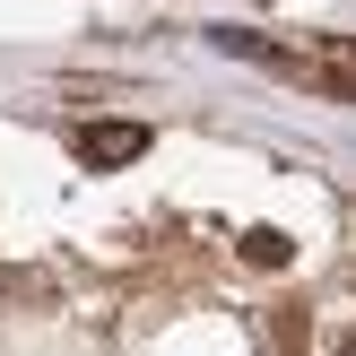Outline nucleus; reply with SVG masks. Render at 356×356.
<instances>
[{
  "label": "nucleus",
  "instance_id": "2",
  "mask_svg": "<svg viewBox=\"0 0 356 356\" xmlns=\"http://www.w3.org/2000/svg\"><path fill=\"white\" fill-rule=\"evenodd\" d=\"M70 148H79V165H87V174H122V165H139L156 139H148V122H87Z\"/></svg>",
  "mask_w": 356,
  "mask_h": 356
},
{
  "label": "nucleus",
  "instance_id": "1",
  "mask_svg": "<svg viewBox=\"0 0 356 356\" xmlns=\"http://www.w3.org/2000/svg\"><path fill=\"white\" fill-rule=\"evenodd\" d=\"M209 52H226V61H261V70H278V79L322 87V96H348V79H339V70H305L296 52H278L270 35H243V26H218V35H209Z\"/></svg>",
  "mask_w": 356,
  "mask_h": 356
},
{
  "label": "nucleus",
  "instance_id": "3",
  "mask_svg": "<svg viewBox=\"0 0 356 356\" xmlns=\"http://www.w3.org/2000/svg\"><path fill=\"white\" fill-rule=\"evenodd\" d=\"M243 261H252V270H287V235L252 226V235H243Z\"/></svg>",
  "mask_w": 356,
  "mask_h": 356
}]
</instances>
